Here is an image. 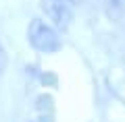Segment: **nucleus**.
I'll return each instance as SVG.
<instances>
[{"label":"nucleus","mask_w":125,"mask_h":122,"mask_svg":"<svg viewBox=\"0 0 125 122\" xmlns=\"http://www.w3.org/2000/svg\"><path fill=\"white\" fill-rule=\"evenodd\" d=\"M6 64H9V56H6V50H4V46L0 44V74L6 70Z\"/></svg>","instance_id":"nucleus-4"},{"label":"nucleus","mask_w":125,"mask_h":122,"mask_svg":"<svg viewBox=\"0 0 125 122\" xmlns=\"http://www.w3.org/2000/svg\"><path fill=\"white\" fill-rule=\"evenodd\" d=\"M27 41L31 44V48L38 50L42 54H54L62 48L61 35L50 23L42 21V19H33L27 27Z\"/></svg>","instance_id":"nucleus-1"},{"label":"nucleus","mask_w":125,"mask_h":122,"mask_svg":"<svg viewBox=\"0 0 125 122\" xmlns=\"http://www.w3.org/2000/svg\"><path fill=\"white\" fill-rule=\"evenodd\" d=\"M125 8V0H108V6H106V15L111 19H119L123 15Z\"/></svg>","instance_id":"nucleus-3"},{"label":"nucleus","mask_w":125,"mask_h":122,"mask_svg":"<svg viewBox=\"0 0 125 122\" xmlns=\"http://www.w3.org/2000/svg\"><path fill=\"white\" fill-rule=\"evenodd\" d=\"M40 8L52 27L67 29L73 23V6L69 0H42Z\"/></svg>","instance_id":"nucleus-2"}]
</instances>
